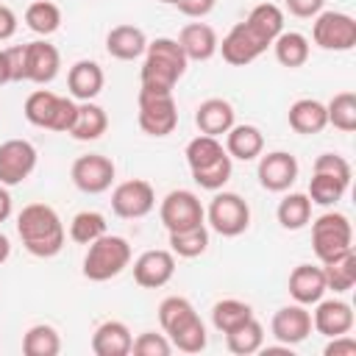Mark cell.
<instances>
[{"mask_svg": "<svg viewBox=\"0 0 356 356\" xmlns=\"http://www.w3.org/2000/svg\"><path fill=\"white\" fill-rule=\"evenodd\" d=\"M159 3H167V6H175L178 0H159Z\"/></svg>", "mask_w": 356, "mask_h": 356, "instance_id": "11a10c76", "label": "cell"}, {"mask_svg": "<svg viewBox=\"0 0 356 356\" xmlns=\"http://www.w3.org/2000/svg\"><path fill=\"white\" fill-rule=\"evenodd\" d=\"M245 22H248L250 28H256V31L270 42V47H273L275 36L284 31V11H281L275 3H259V6L250 8V14L245 17Z\"/></svg>", "mask_w": 356, "mask_h": 356, "instance_id": "74e56055", "label": "cell"}, {"mask_svg": "<svg viewBox=\"0 0 356 356\" xmlns=\"http://www.w3.org/2000/svg\"><path fill=\"white\" fill-rule=\"evenodd\" d=\"M25 25L39 36H50L61 28V8L53 0H33L25 8Z\"/></svg>", "mask_w": 356, "mask_h": 356, "instance_id": "8d00e7d4", "label": "cell"}, {"mask_svg": "<svg viewBox=\"0 0 356 356\" xmlns=\"http://www.w3.org/2000/svg\"><path fill=\"white\" fill-rule=\"evenodd\" d=\"M17 25H19L17 14H14L8 6H3V3H0V42L11 39V36L17 33Z\"/></svg>", "mask_w": 356, "mask_h": 356, "instance_id": "f907efd6", "label": "cell"}, {"mask_svg": "<svg viewBox=\"0 0 356 356\" xmlns=\"http://www.w3.org/2000/svg\"><path fill=\"white\" fill-rule=\"evenodd\" d=\"M270 334L281 345H289V348L300 345L312 334V312L306 306H300V303L281 306L270 320Z\"/></svg>", "mask_w": 356, "mask_h": 356, "instance_id": "2e32d148", "label": "cell"}, {"mask_svg": "<svg viewBox=\"0 0 356 356\" xmlns=\"http://www.w3.org/2000/svg\"><path fill=\"white\" fill-rule=\"evenodd\" d=\"M275 217L281 222V228L286 231H300L312 222V200L306 192H289L281 197L278 209H275Z\"/></svg>", "mask_w": 356, "mask_h": 356, "instance_id": "f1b7e54d", "label": "cell"}, {"mask_svg": "<svg viewBox=\"0 0 356 356\" xmlns=\"http://www.w3.org/2000/svg\"><path fill=\"white\" fill-rule=\"evenodd\" d=\"M312 170H314V172L334 175V178L350 184V164H348V159L339 156V153H320V156L314 159V167H312Z\"/></svg>", "mask_w": 356, "mask_h": 356, "instance_id": "f6af8a7d", "label": "cell"}, {"mask_svg": "<svg viewBox=\"0 0 356 356\" xmlns=\"http://www.w3.org/2000/svg\"><path fill=\"white\" fill-rule=\"evenodd\" d=\"M286 120H289V128L295 134H303V136H312V134H320L325 125H328V117H325V103L314 100V97H300L289 106L286 111Z\"/></svg>", "mask_w": 356, "mask_h": 356, "instance_id": "4316f807", "label": "cell"}, {"mask_svg": "<svg viewBox=\"0 0 356 356\" xmlns=\"http://www.w3.org/2000/svg\"><path fill=\"white\" fill-rule=\"evenodd\" d=\"M225 153L236 161H253L264 153V134L250 125V122H242V125H231V131L225 134Z\"/></svg>", "mask_w": 356, "mask_h": 356, "instance_id": "d4e9b609", "label": "cell"}, {"mask_svg": "<svg viewBox=\"0 0 356 356\" xmlns=\"http://www.w3.org/2000/svg\"><path fill=\"white\" fill-rule=\"evenodd\" d=\"M184 156H186L189 172H195V170H203V167H209V164L220 161V159L225 156V147H222V142H220L217 136L197 134L195 139H189V145H186Z\"/></svg>", "mask_w": 356, "mask_h": 356, "instance_id": "836d02e7", "label": "cell"}, {"mask_svg": "<svg viewBox=\"0 0 356 356\" xmlns=\"http://www.w3.org/2000/svg\"><path fill=\"white\" fill-rule=\"evenodd\" d=\"M8 256H11V239L0 231V264H6V261H8Z\"/></svg>", "mask_w": 356, "mask_h": 356, "instance_id": "db71d44e", "label": "cell"}, {"mask_svg": "<svg viewBox=\"0 0 356 356\" xmlns=\"http://www.w3.org/2000/svg\"><path fill=\"white\" fill-rule=\"evenodd\" d=\"M325 117L328 125H334L337 131H356V95L353 92H337L328 103H325Z\"/></svg>", "mask_w": 356, "mask_h": 356, "instance_id": "ab89813d", "label": "cell"}, {"mask_svg": "<svg viewBox=\"0 0 356 356\" xmlns=\"http://www.w3.org/2000/svg\"><path fill=\"white\" fill-rule=\"evenodd\" d=\"M356 317H353V306L348 300L339 298H320L314 303L312 312V328L323 337H339V334H350Z\"/></svg>", "mask_w": 356, "mask_h": 356, "instance_id": "e0dca14e", "label": "cell"}, {"mask_svg": "<svg viewBox=\"0 0 356 356\" xmlns=\"http://www.w3.org/2000/svg\"><path fill=\"white\" fill-rule=\"evenodd\" d=\"M284 6H286V11H289L292 17L312 19V17H317V14L323 11L325 0H284Z\"/></svg>", "mask_w": 356, "mask_h": 356, "instance_id": "bcb514c9", "label": "cell"}, {"mask_svg": "<svg viewBox=\"0 0 356 356\" xmlns=\"http://www.w3.org/2000/svg\"><path fill=\"white\" fill-rule=\"evenodd\" d=\"M86 256H83V278L103 284L117 278L128 264H131V245L125 236L117 234H103L95 242L86 245Z\"/></svg>", "mask_w": 356, "mask_h": 356, "instance_id": "3957f363", "label": "cell"}, {"mask_svg": "<svg viewBox=\"0 0 356 356\" xmlns=\"http://www.w3.org/2000/svg\"><path fill=\"white\" fill-rule=\"evenodd\" d=\"M236 122V111L225 97H209L195 108V125L206 136H225Z\"/></svg>", "mask_w": 356, "mask_h": 356, "instance_id": "d6986e66", "label": "cell"}, {"mask_svg": "<svg viewBox=\"0 0 356 356\" xmlns=\"http://www.w3.org/2000/svg\"><path fill=\"white\" fill-rule=\"evenodd\" d=\"M6 56H8L11 81H25V44H11V47H6Z\"/></svg>", "mask_w": 356, "mask_h": 356, "instance_id": "681fc988", "label": "cell"}, {"mask_svg": "<svg viewBox=\"0 0 356 356\" xmlns=\"http://www.w3.org/2000/svg\"><path fill=\"white\" fill-rule=\"evenodd\" d=\"M186 67H189V58L184 56L181 44L170 36H159V39L147 42L142 72H139V86L172 92L175 83L184 78Z\"/></svg>", "mask_w": 356, "mask_h": 356, "instance_id": "7a4b0ae2", "label": "cell"}, {"mask_svg": "<svg viewBox=\"0 0 356 356\" xmlns=\"http://www.w3.org/2000/svg\"><path fill=\"white\" fill-rule=\"evenodd\" d=\"M289 295L295 303L300 306H314L325 292V275H323V267L317 264H298L292 273H289Z\"/></svg>", "mask_w": 356, "mask_h": 356, "instance_id": "44dd1931", "label": "cell"}, {"mask_svg": "<svg viewBox=\"0 0 356 356\" xmlns=\"http://www.w3.org/2000/svg\"><path fill=\"white\" fill-rule=\"evenodd\" d=\"M348 186L350 184H345V181H339V178H334V175H325V172H312V181H309V200L312 203H317V206H337L342 197H345V192H348Z\"/></svg>", "mask_w": 356, "mask_h": 356, "instance_id": "f35d334b", "label": "cell"}, {"mask_svg": "<svg viewBox=\"0 0 356 356\" xmlns=\"http://www.w3.org/2000/svg\"><path fill=\"white\" fill-rule=\"evenodd\" d=\"M108 131V114L103 106L92 103V100H81L75 108V120L70 128V136L78 142H95Z\"/></svg>", "mask_w": 356, "mask_h": 356, "instance_id": "484cf974", "label": "cell"}, {"mask_svg": "<svg viewBox=\"0 0 356 356\" xmlns=\"http://www.w3.org/2000/svg\"><path fill=\"white\" fill-rule=\"evenodd\" d=\"M225 345H228V350L236 353V356L259 353V348L264 345V325H261L256 317H250L248 323H242L239 328H234V331L225 334Z\"/></svg>", "mask_w": 356, "mask_h": 356, "instance_id": "d590c367", "label": "cell"}, {"mask_svg": "<svg viewBox=\"0 0 356 356\" xmlns=\"http://www.w3.org/2000/svg\"><path fill=\"white\" fill-rule=\"evenodd\" d=\"M114 175H117V167L108 156H100V153H86V156H78L72 161V170H70V178L72 184L86 192V195H100L106 189H111L114 184Z\"/></svg>", "mask_w": 356, "mask_h": 356, "instance_id": "7c38bea8", "label": "cell"}, {"mask_svg": "<svg viewBox=\"0 0 356 356\" xmlns=\"http://www.w3.org/2000/svg\"><path fill=\"white\" fill-rule=\"evenodd\" d=\"M106 50L111 58H120V61H134L139 56H145L147 50V36L142 28L136 25H114L108 33H106Z\"/></svg>", "mask_w": 356, "mask_h": 356, "instance_id": "cb8c5ba5", "label": "cell"}, {"mask_svg": "<svg viewBox=\"0 0 356 356\" xmlns=\"http://www.w3.org/2000/svg\"><path fill=\"white\" fill-rule=\"evenodd\" d=\"M36 147L28 139H6L0 145V184L17 186L36 170Z\"/></svg>", "mask_w": 356, "mask_h": 356, "instance_id": "4fadbf2b", "label": "cell"}, {"mask_svg": "<svg viewBox=\"0 0 356 356\" xmlns=\"http://www.w3.org/2000/svg\"><path fill=\"white\" fill-rule=\"evenodd\" d=\"M175 6H178V11H181L184 17H192V19H203V17H209V14L214 11L217 0H178Z\"/></svg>", "mask_w": 356, "mask_h": 356, "instance_id": "c3c4849f", "label": "cell"}, {"mask_svg": "<svg viewBox=\"0 0 356 356\" xmlns=\"http://www.w3.org/2000/svg\"><path fill=\"white\" fill-rule=\"evenodd\" d=\"M172 275H175V253L172 250L153 248L134 259V281L142 289H159V286L170 284Z\"/></svg>", "mask_w": 356, "mask_h": 356, "instance_id": "9a60e30c", "label": "cell"}, {"mask_svg": "<svg viewBox=\"0 0 356 356\" xmlns=\"http://www.w3.org/2000/svg\"><path fill=\"white\" fill-rule=\"evenodd\" d=\"M250 317H253V309L245 300H236V298H222L211 306V323L220 334H228V331L239 328Z\"/></svg>", "mask_w": 356, "mask_h": 356, "instance_id": "d6a6232c", "label": "cell"}, {"mask_svg": "<svg viewBox=\"0 0 356 356\" xmlns=\"http://www.w3.org/2000/svg\"><path fill=\"white\" fill-rule=\"evenodd\" d=\"M175 42L181 44V50H184V56L189 61H209L217 53V44H220L217 31L211 25H206V22H189V25H184Z\"/></svg>", "mask_w": 356, "mask_h": 356, "instance_id": "603a6c76", "label": "cell"}, {"mask_svg": "<svg viewBox=\"0 0 356 356\" xmlns=\"http://www.w3.org/2000/svg\"><path fill=\"white\" fill-rule=\"evenodd\" d=\"M206 248H209L206 222H200L195 228H184V231H170V250L181 259H197L206 253Z\"/></svg>", "mask_w": 356, "mask_h": 356, "instance_id": "e575fe53", "label": "cell"}, {"mask_svg": "<svg viewBox=\"0 0 356 356\" xmlns=\"http://www.w3.org/2000/svg\"><path fill=\"white\" fill-rule=\"evenodd\" d=\"M167 339H170L172 348L181 350V353H200V350L206 348V342H209V334H206L203 320L197 317V320H192L189 325H184V328H178L175 334H170Z\"/></svg>", "mask_w": 356, "mask_h": 356, "instance_id": "7bdbcfd3", "label": "cell"}, {"mask_svg": "<svg viewBox=\"0 0 356 356\" xmlns=\"http://www.w3.org/2000/svg\"><path fill=\"white\" fill-rule=\"evenodd\" d=\"M312 39L323 50L348 53L356 44V19L345 11H320L312 17Z\"/></svg>", "mask_w": 356, "mask_h": 356, "instance_id": "ba28073f", "label": "cell"}, {"mask_svg": "<svg viewBox=\"0 0 356 356\" xmlns=\"http://www.w3.org/2000/svg\"><path fill=\"white\" fill-rule=\"evenodd\" d=\"M134 345V334L122 320H106L92 334L95 356H128Z\"/></svg>", "mask_w": 356, "mask_h": 356, "instance_id": "7402d4cb", "label": "cell"}, {"mask_svg": "<svg viewBox=\"0 0 356 356\" xmlns=\"http://www.w3.org/2000/svg\"><path fill=\"white\" fill-rule=\"evenodd\" d=\"M231 172H234V159L225 153L220 161H214V164H209V167H203V170H195L192 178H195V184H197L200 189L217 192V189H222V186L231 181Z\"/></svg>", "mask_w": 356, "mask_h": 356, "instance_id": "b9f144b4", "label": "cell"}, {"mask_svg": "<svg viewBox=\"0 0 356 356\" xmlns=\"http://www.w3.org/2000/svg\"><path fill=\"white\" fill-rule=\"evenodd\" d=\"M325 356H356V339L350 334L328 337V345L323 348Z\"/></svg>", "mask_w": 356, "mask_h": 356, "instance_id": "7dc6e473", "label": "cell"}, {"mask_svg": "<svg viewBox=\"0 0 356 356\" xmlns=\"http://www.w3.org/2000/svg\"><path fill=\"white\" fill-rule=\"evenodd\" d=\"M273 53H275L281 67L298 70V67H303L309 61L312 44H309V39L300 31H281L275 36V42H273Z\"/></svg>", "mask_w": 356, "mask_h": 356, "instance_id": "83f0119b", "label": "cell"}, {"mask_svg": "<svg viewBox=\"0 0 356 356\" xmlns=\"http://www.w3.org/2000/svg\"><path fill=\"white\" fill-rule=\"evenodd\" d=\"M131 353H136V356H170V353H172V342L167 339V334L142 331V334L134 339Z\"/></svg>", "mask_w": 356, "mask_h": 356, "instance_id": "ee69618b", "label": "cell"}, {"mask_svg": "<svg viewBox=\"0 0 356 356\" xmlns=\"http://www.w3.org/2000/svg\"><path fill=\"white\" fill-rule=\"evenodd\" d=\"M3 83H11V70H8V56L6 50H0V86Z\"/></svg>", "mask_w": 356, "mask_h": 356, "instance_id": "f5cc1de1", "label": "cell"}, {"mask_svg": "<svg viewBox=\"0 0 356 356\" xmlns=\"http://www.w3.org/2000/svg\"><path fill=\"white\" fill-rule=\"evenodd\" d=\"M58 350H61V337L47 323H36L22 334L25 356H58Z\"/></svg>", "mask_w": 356, "mask_h": 356, "instance_id": "1f68e13d", "label": "cell"}, {"mask_svg": "<svg viewBox=\"0 0 356 356\" xmlns=\"http://www.w3.org/2000/svg\"><path fill=\"white\" fill-rule=\"evenodd\" d=\"M106 231H108L106 217H103L100 211H92V209L78 211V214L70 220V239H72L75 245H89V242H95L97 236H103Z\"/></svg>", "mask_w": 356, "mask_h": 356, "instance_id": "60d3db41", "label": "cell"}, {"mask_svg": "<svg viewBox=\"0 0 356 356\" xmlns=\"http://www.w3.org/2000/svg\"><path fill=\"white\" fill-rule=\"evenodd\" d=\"M103 83H106V75H103V67L92 58H81L70 67L67 72V89L72 95V100H95L100 92H103Z\"/></svg>", "mask_w": 356, "mask_h": 356, "instance_id": "ffe728a7", "label": "cell"}, {"mask_svg": "<svg viewBox=\"0 0 356 356\" xmlns=\"http://www.w3.org/2000/svg\"><path fill=\"white\" fill-rule=\"evenodd\" d=\"M156 209V192L145 178H131L114 186L111 192V211L122 220L147 217Z\"/></svg>", "mask_w": 356, "mask_h": 356, "instance_id": "8fae6325", "label": "cell"}, {"mask_svg": "<svg viewBox=\"0 0 356 356\" xmlns=\"http://www.w3.org/2000/svg\"><path fill=\"white\" fill-rule=\"evenodd\" d=\"M206 222L211 225V231H217L220 236H239L248 231L250 225V206L242 195L236 192H220L211 197L209 209H206Z\"/></svg>", "mask_w": 356, "mask_h": 356, "instance_id": "52a82bcc", "label": "cell"}, {"mask_svg": "<svg viewBox=\"0 0 356 356\" xmlns=\"http://www.w3.org/2000/svg\"><path fill=\"white\" fill-rule=\"evenodd\" d=\"M136 106H139V111H136L139 128L147 136H170L175 131V125H178V103H175L172 92L139 86Z\"/></svg>", "mask_w": 356, "mask_h": 356, "instance_id": "5b68a950", "label": "cell"}, {"mask_svg": "<svg viewBox=\"0 0 356 356\" xmlns=\"http://www.w3.org/2000/svg\"><path fill=\"white\" fill-rule=\"evenodd\" d=\"M58 70H61V53L56 44H50L44 39L25 44V81L44 86V83L56 81Z\"/></svg>", "mask_w": 356, "mask_h": 356, "instance_id": "ac0fdd59", "label": "cell"}, {"mask_svg": "<svg viewBox=\"0 0 356 356\" xmlns=\"http://www.w3.org/2000/svg\"><path fill=\"white\" fill-rule=\"evenodd\" d=\"M17 234L22 248L36 259H53L64 248V222L58 211L47 203H28L17 214Z\"/></svg>", "mask_w": 356, "mask_h": 356, "instance_id": "6da1fadb", "label": "cell"}, {"mask_svg": "<svg viewBox=\"0 0 356 356\" xmlns=\"http://www.w3.org/2000/svg\"><path fill=\"white\" fill-rule=\"evenodd\" d=\"M159 217L170 234V231H184V228H195V225L206 222V209L195 192L172 189L164 195V200L159 206Z\"/></svg>", "mask_w": 356, "mask_h": 356, "instance_id": "30bf717a", "label": "cell"}, {"mask_svg": "<svg viewBox=\"0 0 356 356\" xmlns=\"http://www.w3.org/2000/svg\"><path fill=\"white\" fill-rule=\"evenodd\" d=\"M323 275H325V286L331 292H350L356 284V253L353 248L323 261Z\"/></svg>", "mask_w": 356, "mask_h": 356, "instance_id": "f546056e", "label": "cell"}, {"mask_svg": "<svg viewBox=\"0 0 356 356\" xmlns=\"http://www.w3.org/2000/svg\"><path fill=\"white\" fill-rule=\"evenodd\" d=\"M267 47H270V42H267L256 28H250V25L242 19V22H236V25L222 36V42L217 44V53L222 56L225 64H231V67H245V64L256 61Z\"/></svg>", "mask_w": 356, "mask_h": 356, "instance_id": "9c48e42d", "label": "cell"}, {"mask_svg": "<svg viewBox=\"0 0 356 356\" xmlns=\"http://www.w3.org/2000/svg\"><path fill=\"white\" fill-rule=\"evenodd\" d=\"M75 108H78V103L72 97H61L50 89H36L25 97L22 114L36 128L56 131V134H70L72 120H75Z\"/></svg>", "mask_w": 356, "mask_h": 356, "instance_id": "277c9868", "label": "cell"}, {"mask_svg": "<svg viewBox=\"0 0 356 356\" xmlns=\"http://www.w3.org/2000/svg\"><path fill=\"white\" fill-rule=\"evenodd\" d=\"M11 211H14L11 192H8V186H3V184H0V222H6V220L11 217Z\"/></svg>", "mask_w": 356, "mask_h": 356, "instance_id": "816d5d0a", "label": "cell"}, {"mask_svg": "<svg viewBox=\"0 0 356 356\" xmlns=\"http://www.w3.org/2000/svg\"><path fill=\"white\" fill-rule=\"evenodd\" d=\"M197 317H200V314L195 312L192 300L184 298V295H170V298H164V300L159 303V323H161V331H164L167 337L175 334L178 328L189 325V323L197 320Z\"/></svg>", "mask_w": 356, "mask_h": 356, "instance_id": "4dcf8cb0", "label": "cell"}, {"mask_svg": "<svg viewBox=\"0 0 356 356\" xmlns=\"http://www.w3.org/2000/svg\"><path fill=\"white\" fill-rule=\"evenodd\" d=\"M312 248L320 261H328L353 248V225L342 211H325L312 222Z\"/></svg>", "mask_w": 356, "mask_h": 356, "instance_id": "8992f818", "label": "cell"}, {"mask_svg": "<svg viewBox=\"0 0 356 356\" xmlns=\"http://www.w3.org/2000/svg\"><path fill=\"white\" fill-rule=\"evenodd\" d=\"M298 172H300L298 159L286 150H270L259 156L256 175H259L261 189L267 192H286L298 181Z\"/></svg>", "mask_w": 356, "mask_h": 356, "instance_id": "5bb4252c", "label": "cell"}]
</instances>
